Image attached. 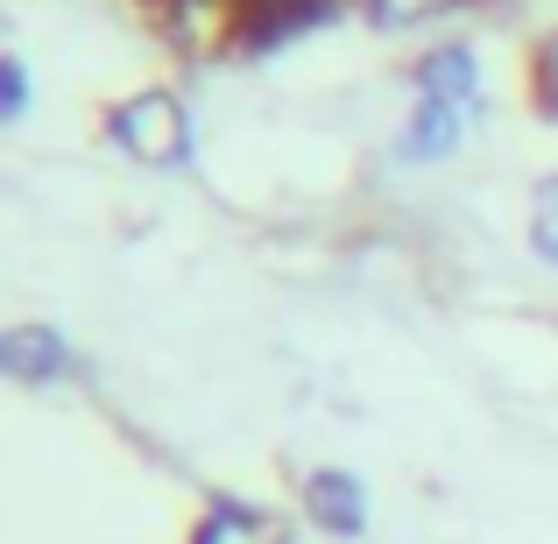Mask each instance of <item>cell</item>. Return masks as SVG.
I'll return each instance as SVG.
<instances>
[{"label":"cell","mask_w":558,"mask_h":544,"mask_svg":"<svg viewBox=\"0 0 558 544\" xmlns=\"http://www.w3.org/2000/svg\"><path fill=\"white\" fill-rule=\"evenodd\" d=\"M531 247L545 262H558V178H545L537 198H531Z\"/></svg>","instance_id":"6"},{"label":"cell","mask_w":558,"mask_h":544,"mask_svg":"<svg viewBox=\"0 0 558 544\" xmlns=\"http://www.w3.org/2000/svg\"><path fill=\"white\" fill-rule=\"evenodd\" d=\"M304 517H312L326 537H361V531H368V495H361L354 474L326 467V474L304 481Z\"/></svg>","instance_id":"2"},{"label":"cell","mask_w":558,"mask_h":544,"mask_svg":"<svg viewBox=\"0 0 558 544\" xmlns=\"http://www.w3.org/2000/svg\"><path fill=\"white\" fill-rule=\"evenodd\" d=\"M22 99H28V78H22V64H0V113H22Z\"/></svg>","instance_id":"7"},{"label":"cell","mask_w":558,"mask_h":544,"mask_svg":"<svg viewBox=\"0 0 558 544\" xmlns=\"http://www.w3.org/2000/svg\"><path fill=\"white\" fill-rule=\"evenodd\" d=\"M452 142H460V107L424 99L417 121H410V135H403V156H438V149H452Z\"/></svg>","instance_id":"5"},{"label":"cell","mask_w":558,"mask_h":544,"mask_svg":"<svg viewBox=\"0 0 558 544\" xmlns=\"http://www.w3.org/2000/svg\"><path fill=\"white\" fill-rule=\"evenodd\" d=\"M107 135L121 142L128 156H142V164H184V149H191L184 107H178L170 93H142V99H128V107L107 121Z\"/></svg>","instance_id":"1"},{"label":"cell","mask_w":558,"mask_h":544,"mask_svg":"<svg viewBox=\"0 0 558 544\" xmlns=\"http://www.w3.org/2000/svg\"><path fill=\"white\" fill-rule=\"evenodd\" d=\"M417 85H424V99L466 107V99H474V57H466V50H438V57H424Z\"/></svg>","instance_id":"4"},{"label":"cell","mask_w":558,"mask_h":544,"mask_svg":"<svg viewBox=\"0 0 558 544\" xmlns=\"http://www.w3.org/2000/svg\"><path fill=\"white\" fill-rule=\"evenodd\" d=\"M0 367H8L14 382H57L71 367V347L57 340L50 326H14L8 340H0Z\"/></svg>","instance_id":"3"},{"label":"cell","mask_w":558,"mask_h":544,"mask_svg":"<svg viewBox=\"0 0 558 544\" xmlns=\"http://www.w3.org/2000/svg\"><path fill=\"white\" fill-rule=\"evenodd\" d=\"M446 0H375V14L381 22H417V14H438Z\"/></svg>","instance_id":"8"}]
</instances>
